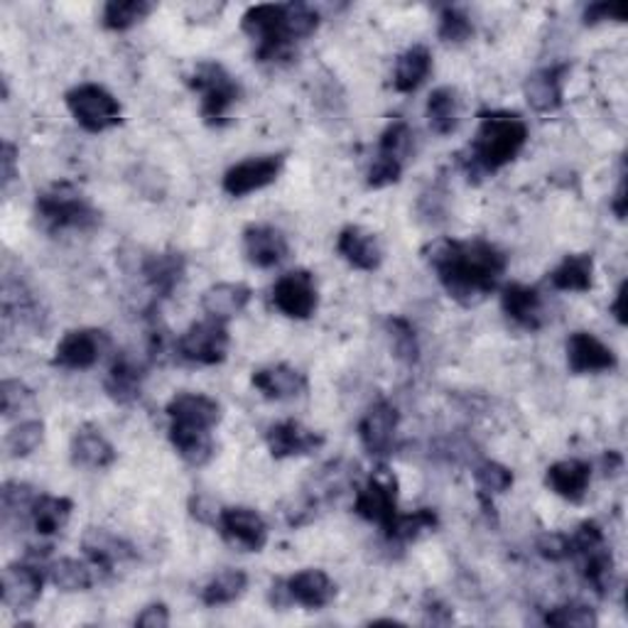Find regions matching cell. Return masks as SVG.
Returning <instances> with one entry per match:
<instances>
[{"instance_id":"1","label":"cell","mask_w":628,"mask_h":628,"mask_svg":"<svg viewBox=\"0 0 628 628\" xmlns=\"http://www.w3.org/2000/svg\"><path fill=\"white\" fill-rule=\"evenodd\" d=\"M430 268L437 272L442 288L454 302L474 307L494 292L506 276L508 256L484 238H437L422 250Z\"/></svg>"},{"instance_id":"2","label":"cell","mask_w":628,"mask_h":628,"mask_svg":"<svg viewBox=\"0 0 628 628\" xmlns=\"http://www.w3.org/2000/svg\"><path fill=\"white\" fill-rule=\"evenodd\" d=\"M319 13L305 3L250 6L241 18V30L256 42L258 62H285L297 42L312 38Z\"/></svg>"},{"instance_id":"3","label":"cell","mask_w":628,"mask_h":628,"mask_svg":"<svg viewBox=\"0 0 628 628\" xmlns=\"http://www.w3.org/2000/svg\"><path fill=\"white\" fill-rule=\"evenodd\" d=\"M478 131L470 145V157L462 159L470 182L498 173L521 155L528 143V123L518 113L486 111L478 116Z\"/></svg>"},{"instance_id":"4","label":"cell","mask_w":628,"mask_h":628,"mask_svg":"<svg viewBox=\"0 0 628 628\" xmlns=\"http://www.w3.org/2000/svg\"><path fill=\"white\" fill-rule=\"evenodd\" d=\"M38 222L44 231H94L101 224V214L86 199V194L72 182H56L38 194L35 202Z\"/></svg>"},{"instance_id":"5","label":"cell","mask_w":628,"mask_h":628,"mask_svg":"<svg viewBox=\"0 0 628 628\" xmlns=\"http://www.w3.org/2000/svg\"><path fill=\"white\" fill-rule=\"evenodd\" d=\"M192 91H197L202 121L212 128H222L228 121V113L241 99V84L234 74L219 62H199L194 72L187 76Z\"/></svg>"},{"instance_id":"6","label":"cell","mask_w":628,"mask_h":628,"mask_svg":"<svg viewBox=\"0 0 628 628\" xmlns=\"http://www.w3.org/2000/svg\"><path fill=\"white\" fill-rule=\"evenodd\" d=\"M66 109L72 111L74 121L82 125L86 133H104L116 128L123 121V109L119 99L99 84H79L66 91Z\"/></svg>"},{"instance_id":"7","label":"cell","mask_w":628,"mask_h":628,"mask_svg":"<svg viewBox=\"0 0 628 628\" xmlns=\"http://www.w3.org/2000/svg\"><path fill=\"white\" fill-rule=\"evenodd\" d=\"M353 513L385 531L398 516V476L385 466L375 470L357 491Z\"/></svg>"},{"instance_id":"8","label":"cell","mask_w":628,"mask_h":628,"mask_svg":"<svg viewBox=\"0 0 628 628\" xmlns=\"http://www.w3.org/2000/svg\"><path fill=\"white\" fill-rule=\"evenodd\" d=\"M228 337L226 322L207 317L204 322L192 325L185 334L177 339V353L189 363H199V367H216V363L226 361Z\"/></svg>"},{"instance_id":"9","label":"cell","mask_w":628,"mask_h":628,"mask_svg":"<svg viewBox=\"0 0 628 628\" xmlns=\"http://www.w3.org/2000/svg\"><path fill=\"white\" fill-rule=\"evenodd\" d=\"M111 349V337L104 329H74L54 349L52 363L66 371L94 369L101 357Z\"/></svg>"},{"instance_id":"10","label":"cell","mask_w":628,"mask_h":628,"mask_svg":"<svg viewBox=\"0 0 628 628\" xmlns=\"http://www.w3.org/2000/svg\"><path fill=\"white\" fill-rule=\"evenodd\" d=\"M272 305L290 319H310L317 312L319 292L310 270H290L272 285Z\"/></svg>"},{"instance_id":"11","label":"cell","mask_w":628,"mask_h":628,"mask_svg":"<svg viewBox=\"0 0 628 628\" xmlns=\"http://www.w3.org/2000/svg\"><path fill=\"white\" fill-rule=\"evenodd\" d=\"M285 167V155H262V157H250L226 169L222 187L228 197H246L258 189H266L272 185L282 173Z\"/></svg>"},{"instance_id":"12","label":"cell","mask_w":628,"mask_h":628,"mask_svg":"<svg viewBox=\"0 0 628 628\" xmlns=\"http://www.w3.org/2000/svg\"><path fill=\"white\" fill-rule=\"evenodd\" d=\"M216 528L228 545L244 553H260L268 543V523L254 508H222Z\"/></svg>"},{"instance_id":"13","label":"cell","mask_w":628,"mask_h":628,"mask_svg":"<svg viewBox=\"0 0 628 628\" xmlns=\"http://www.w3.org/2000/svg\"><path fill=\"white\" fill-rule=\"evenodd\" d=\"M44 575L38 563L32 559H20V563L8 565L0 577V589H3V604L13 611H25L35 607L42 597Z\"/></svg>"},{"instance_id":"14","label":"cell","mask_w":628,"mask_h":628,"mask_svg":"<svg viewBox=\"0 0 628 628\" xmlns=\"http://www.w3.org/2000/svg\"><path fill=\"white\" fill-rule=\"evenodd\" d=\"M401 413L388 401H375L359 422V440L371 456L391 454Z\"/></svg>"},{"instance_id":"15","label":"cell","mask_w":628,"mask_h":628,"mask_svg":"<svg viewBox=\"0 0 628 628\" xmlns=\"http://www.w3.org/2000/svg\"><path fill=\"white\" fill-rule=\"evenodd\" d=\"M569 72H573V64H550L543 66V70L533 72L525 79L523 94L528 106L538 113H555L563 109V96H565V82Z\"/></svg>"},{"instance_id":"16","label":"cell","mask_w":628,"mask_h":628,"mask_svg":"<svg viewBox=\"0 0 628 628\" xmlns=\"http://www.w3.org/2000/svg\"><path fill=\"white\" fill-rule=\"evenodd\" d=\"M165 413L173 428L212 432L222 422V405L204 393H177L167 403Z\"/></svg>"},{"instance_id":"17","label":"cell","mask_w":628,"mask_h":628,"mask_svg":"<svg viewBox=\"0 0 628 628\" xmlns=\"http://www.w3.org/2000/svg\"><path fill=\"white\" fill-rule=\"evenodd\" d=\"M266 442L276 460H290V456H305L325 447V435L305 428L297 420H282L268 428Z\"/></svg>"},{"instance_id":"18","label":"cell","mask_w":628,"mask_h":628,"mask_svg":"<svg viewBox=\"0 0 628 628\" xmlns=\"http://www.w3.org/2000/svg\"><path fill=\"white\" fill-rule=\"evenodd\" d=\"M567 367L573 373H607L619 367L611 347L591 332H575L567 339Z\"/></svg>"},{"instance_id":"19","label":"cell","mask_w":628,"mask_h":628,"mask_svg":"<svg viewBox=\"0 0 628 628\" xmlns=\"http://www.w3.org/2000/svg\"><path fill=\"white\" fill-rule=\"evenodd\" d=\"M244 254L250 266L256 268H276L290 256L288 238L276 226L250 224L244 231Z\"/></svg>"},{"instance_id":"20","label":"cell","mask_w":628,"mask_h":628,"mask_svg":"<svg viewBox=\"0 0 628 628\" xmlns=\"http://www.w3.org/2000/svg\"><path fill=\"white\" fill-rule=\"evenodd\" d=\"M337 254L344 258L351 268L373 272L383 262V246L379 236L363 226H347L339 231Z\"/></svg>"},{"instance_id":"21","label":"cell","mask_w":628,"mask_h":628,"mask_svg":"<svg viewBox=\"0 0 628 628\" xmlns=\"http://www.w3.org/2000/svg\"><path fill=\"white\" fill-rule=\"evenodd\" d=\"M290 604L319 611L337 599V581L325 569H300V573L285 579Z\"/></svg>"},{"instance_id":"22","label":"cell","mask_w":628,"mask_h":628,"mask_svg":"<svg viewBox=\"0 0 628 628\" xmlns=\"http://www.w3.org/2000/svg\"><path fill=\"white\" fill-rule=\"evenodd\" d=\"M250 383L268 401H292V398L305 395L307 388H310L307 375L300 369L288 367V363H276V367H262L254 371Z\"/></svg>"},{"instance_id":"23","label":"cell","mask_w":628,"mask_h":628,"mask_svg":"<svg viewBox=\"0 0 628 628\" xmlns=\"http://www.w3.org/2000/svg\"><path fill=\"white\" fill-rule=\"evenodd\" d=\"M501 307H504L511 322H516L521 329H528V332H538L545 325L543 297L538 290L531 288V285H506V288L501 290Z\"/></svg>"},{"instance_id":"24","label":"cell","mask_w":628,"mask_h":628,"mask_svg":"<svg viewBox=\"0 0 628 628\" xmlns=\"http://www.w3.org/2000/svg\"><path fill=\"white\" fill-rule=\"evenodd\" d=\"M82 550L86 553L89 563L104 569V573H113L119 565L131 563L138 555L128 541H123L104 528H89L82 538Z\"/></svg>"},{"instance_id":"25","label":"cell","mask_w":628,"mask_h":628,"mask_svg":"<svg viewBox=\"0 0 628 628\" xmlns=\"http://www.w3.org/2000/svg\"><path fill=\"white\" fill-rule=\"evenodd\" d=\"M72 462L82 470L101 472L119 460V452L96 425H82L72 437Z\"/></svg>"},{"instance_id":"26","label":"cell","mask_w":628,"mask_h":628,"mask_svg":"<svg viewBox=\"0 0 628 628\" xmlns=\"http://www.w3.org/2000/svg\"><path fill=\"white\" fill-rule=\"evenodd\" d=\"M185 256L179 254V250H159V254H151L143 258V280L147 288H151L157 297H169L175 290L177 285L185 278Z\"/></svg>"},{"instance_id":"27","label":"cell","mask_w":628,"mask_h":628,"mask_svg":"<svg viewBox=\"0 0 628 628\" xmlns=\"http://www.w3.org/2000/svg\"><path fill=\"white\" fill-rule=\"evenodd\" d=\"M545 484L569 504H581L591 484V466L581 460L555 462L545 474Z\"/></svg>"},{"instance_id":"28","label":"cell","mask_w":628,"mask_h":628,"mask_svg":"<svg viewBox=\"0 0 628 628\" xmlns=\"http://www.w3.org/2000/svg\"><path fill=\"white\" fill-rule=\"evenodd\" d=\"M250 297H254V290L244 282H219L212 285L209 290H204L202 310L212 319L228 322V319H234L246 310Z\"/></svg>"},{"instance_id":"29","label":"cell","mask_w":628,"mask_h":628,"mask_svg":"<svg viewBox=\"0 0 628 628\" xmlns=\"http://www.w3.org/2000/svg\"><path fill=\"white\" fill-rule=\"evenodd\" d=\"M143 379H145V369L141 363L131 359L128 353H121V357L111 363L104 388L113 403L131 405L141 398Z\"/></svg>"},{"instance_id":"30","label":"cell","mask_w":628,"mask_h":628,"mask_svg":"<svg viewBox=\"0 0 628 628\" xmlns=\"http://www.w3.org/2000/svg\"><path fill=\"white\" fill-rule=\"evenodd\" d=\"M432 72V52L425 44H413L405 50L395 62V74H393V86L401 94H413Z\"/></svg>"},{"instance_id":"31","label":"cell","mask_w":628,"mask_h":628,"mask_svg":"<svg viewBox=\"0 0 628 628\" xmlns=\"http://www.w3.org/2000/svg\"><path fill=\"white\" fill-rule=\"evenodd\" d=\"M72 511H74V504L70 498L40 494L35 504H32L30 523H32V528H35V533L42 535V538H52V535L64 531V525L72 518Z\"/></svg>"},{"instance_id":"32","label":"cell","mask_w":628,"mask_h":628,"mask_svg":"<svg viewBox=\"0 0 628 628\" xmlns=\"http://www.w3.org/2000/svg\"><path fill=\"white\" fill-rule=\"evenodd\" d=\"M550 285L559 292H589L594 285V256L573 254L550 272Z\"/></svg>"},{"instance_id":"33","label":"cell","mask_w":628,"mask_h":628,"mask_svg":"<svg viewBox=\"0 0 628 628\" xmlns=\"http://www.w3.org/2000/svg\"><path fill=\"white\" fill-rule=\"evenodd\" d=\"M462 116V101L454 86H440L432 91L428 101V123L432 133L437 135H452L460 128Z\"/></svg>"},{"instance_id":"34","label":"cell","mask_w":628,"mask_h":628,"mask_svg":"<svg viewBox=\"0 0 628 628\" xmlns=\"http://www.w3.org/2000/svg\"><path fill=\"white\" fill-rule=\"evenodd\" d=\"M169 442L177 454L192 466H204L214 460L216 444L209 430H187L169 425Z\"/></svg>"},{"instance_id":"35","label":"cell","mask_w":628,"mask_h":628,"mask_svg":"<svg viewBox=\"0 0 628 628\" xmlns=\"http://www.w3.org/2000/svg\"><path fill=\"white\" fill-rule=\"evenodd\" d=\"M581 557V575H585L587 585L599 594V597H607L614 587V555L607 550V543H601L597 547H591Z\"/></svg>"},{"instance_id":"36","label":"cell","mask_w":628,"mask_h":628,"mask_svg":"<svg viewBox=\"0 0 628 628\" xmlns=\"http://www.w3.org/2000/svg\"><path fill=\"white\" fill-rule=\"evenodd\" d=\"M440 525V518L435 511L430 508H418L413 513H398L393 523L383 531L385 538L391 543H413L422 533L435 531Z\"/></svg>"},{"instance_id":"37","label":"cell","mask_w":628,"mask_h":628,"mask_svg":"<svg viewBox=\"0 0 628 628\" xmlns=\"http://www.w3.org/2000/svg\"><path fill=\"white\" fill-rule=\"evenodd\" d=\"M248 587V575L244 569H224L216 577L209 579V585L202 589V601L207 607H224V604H231L238 597H244V591Z\"/></svg>"},{"instance_id":"38","label":"cell","mask_w":628,"mask_h":628,"mask_svg":"<svg viewBox=\"0 0 628 628\" xmlns=\"http://www.w3.org/2000/svg\"><path fill=\"white\" fill-rule=\"evenodd\" d=\"M50 579L62 591H86L94 585V565L82 563L74 557H62L50 567Z\"/></svg>"},{"instance_id":"39","label":"cell","mask_w":628,"mask_h":628,"mask_svg":"<svg viewBox=\"0 0 628 628\" xmlns=\"http://www.w3.org/2000/svg\"><path fill=\"white\" fill-rule=\"evenodd\" d=\"M155 10V3L147 0H111L104 8V28L113 32H125L138 25Z\"/></svg>"},{"instance_id":"40","label":"cell","mask_w":628,"mask_h":628,"mask_svg":"<svg viewBox=\"0 0 628 628\" xmlns=\"http://www.w3.org/2000/svg\"><path fill=\"white\" fill-rule=\"evenodd\" d=\"M474 482L478 488V501H482L484 508H491V496L504 494L513 486V472L508 466L498 462H482L474 470Z\"/></svg>"},{"instance_id":"41","label":"cell","mask_w":628,"mask_h":628,"mask_svg":"<svg viewBox=\"0 0 628 628\" xmlns=\"http://www.w3.org/2000/svg\"><path fill=\"white\" fill-rule=\"evenodd\" d=\"M44 440V422L42 420H22L20 425L6 435V452L10 460H22L35 452Z\"/></svg>"},{"instance_id":"42","label":"cell","mask_w":628,"mask_h":628,"mask_svg":"<svg viewBox=\"0 0 628 628\" xmlns=\"http://www.w3.org/2000/svg\"><path fill=\"white\" fill-rule=\"evenodd\" d=\"M388 327V334H391L393 341V351H395V359L408 363V367H413L420 359V344H418V334H415V327L408 322L403 317H391L385 322Z\"/></svg>"},{"instance_id":"43","label":"cell","mask_w":628,"mask_h":628,"mask_svg":"<svg viewBox=\"0 0 628 628\" xmlns=\"http://www.w3.org/2000/svg\"><path fill=\"white\" fill-rule=\"evenodd\" d=\"M38 491L30 484L22 482H6L3 491H0V498H3V521L10 523L13 518L22 521V516L30 518L32 504L38 501Z\"/></svg>"},{"instance_id":"44","label":"cell","mask_w":628,"mask_h":628,"mask_svg":"<svg viewBox=\"0 0 628 628\" xmlns=\"http://www.w3.org/2000/svg\"><path fill=\"white\" fill-rule=\"evenodd\" d=\"M379 153L405 163L410 153H413V128H410V125L401 119L388 123L385 131L381 133Z\"/></svg>"},{"instance_id":"45","label":"cell","mask_w":628,"mask_h":628,"mask_svg":"<svg viewBox=\"0 0 628 628\" xmlns=\"http://www.w3.org/2000/svg\"><path fill=\"white\" fill-rule=\"evenodd\" d=\"M545 624L547 626H557V628H594L599 624L597 614L594 609H589L587 604H559V607L550 609L545 614Z\"/></svg>"},{"instance_id":"46","label":"cell","mask_w":628,"mask_h":628,"mask_svg":"<svg viewBox=\"0 0 628 628\" xmlns=\"http://www.w3.org/2000/svg\"><path fill=\"white\" fill-rule=\"evenodd\" d=\"M0 401H3V418L10 420L16 415H22L25 410L35 408V395L22 381L8 379L0 385Z\"/></svg>"},{"instance_id":"47","label":"cell","mask_w":628,"mask_h":628,"mask_svg":"<svg viewBox=\"0 0 628 628\" xmlns=\"http://www.w3.org/2000/svg\"><path fill=\"white\" fill-rule=\"evenodd\" d=\"M440 40L444 42H466L474 35V25L466 13H462L460 8H444L440 13V30H437Z\"/></svg>"},{"instance_id":"48","label":"cell","mask_w":628,"mask_h":628,"mask_svg":"<svg viewBox=\"0 0 628 628\" xmlns=\"http://www.w3.org/2000/svg\"><path fill=\"white\" fill-rule=\"evenodd\" d=\"M403 167H405V163H401V159L379 153L369 167V177H367L369 187L371 189H383V187L395 185V182L401 179V175H403Z\"/></svg>"},{"instance_id":"49","label":"cell","mask_w":628,"mask_h":628,"mask_svg":"<svg viewBox=\"0 0 628 628\" xmlns=\"http://www.w3.org/2000/svg\"><path fill=\"white\" fill-rule=\"evenodd\" d=\"M626 6L624 3H591L585 10V22L587 25H599V22H624L626 20Z\"/></svg>"},{"instance_id":"50","label":"cell","mask_w":628,"mask_h":628,"mask_svg":"<svg viewBox=\"0 0 628 628\" xmlns=\"http://www.w3.org/2000/svg\"><path fill=\"white\" fill-rule=\"evenodd\" d=\"M538 553L545 559H553V563H559V559L569 557V543L567 535L563 533H547L538 541Z\"/></svg>"},{"instance_id":"51","label":"cell","mask_w":628,"mask_h":628,"mask_svg":"<svg viewBox=\"0 0 628 628\" xmlns=\"http://www.w3.org/2000/svg\"><path fill=\"white\" fill-rule=\"evenodd\" d=\"M0 175H3V189L13 185V179L18 177V147L13 143H3L0 147Z\"/></svg>"},{"instance_id":"52","label":"cell","mask_w":628,"mask_h":628,"mask_svg":"<svg viewBox=\"0 0 628 628\" xmlns=\"http://www.w3.org/2000/svg\"><path fill=\"white\" fill-rule=\"evenodd\" d=\"M189 513H192V518H197L199 523H207V525H216V521H219V513L222 508L216 511V504L209 498V496H192L189 498Z\"/></svg>"},{"instance_id":"53","label":"cell","mask_w":628,"mask_h":628,"mask_svg":"<svg viewBox=\"0 0 628 628\" xmlns=\"http://www.w3.org/2000/svg\"><path fill=\"white\" fill-rule=\"evenodd\" d=\"M169 624V609L165 604H151V607H145L138 616H135V626H143V628H165Z\"/></svg>"},{"instance_id":"54","label":"cell","mask_w":628,"mask_h":628,"mask_svg":"<svg viewBox=\"0 0 628 628\" xmlns=\"http://www.w3.org/2000/svg\"><path fill=\"white\" fill-rule=\"evenodd\" d=\"M626 288H628V282L624 280L621 285H619V290H616V297H614V302H611V315L616 317V322L619 325H626Z\"/></svg>"},{"instance_id":"55","label":"cell","mask_w":628,"mask_h":628,"mask_svg":"<svg viewBox=\"0 0 628 628\" xmlns=\"http://www.w3.org/2000/svg\"><path fill=\"white\" fill-rule=\"evenodd\" d=\"M611 212L616 214V219H626V175L621 173V179H619V187H616V194H614V199H611Z\"/></svg>"}]
</instances>
